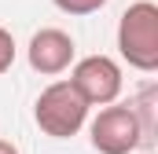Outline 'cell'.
I'll list each match as a JSON object with an SVG mask.
<instances>
[{
	"label": "cell",
	"mask_w": 158,
	"mask_h": 154,
	"mask_svg": "<svg viewBox=\"0 0 158 154\" xmlns=\"http://www.w3.org/2000/svg\"><path fill=\"white\" fill-rule=\"evenodd\" d=\"M88 110L92 107L77 95V88L70 81H52L37 95V103H33V121H37V128L44 136L70 140V136H77L81 128H85Z\"/></svg>",
	"instance_id": "2"
},
{
	"label": "cell",
	"mask_w": 158,
	"mask_h": 154,
	"mask_svg": "<svg viewBox=\"0 0 158 154\" xmlns=\"http://www.w3.org/2000/svg\"><path fill=\"white\" fill-rule=\"evenodd\" d=\"M0 154H19V147H15V143H7V140H0Z\"/></svg>",
	"instance_id": "9"
},
{
	"label": "cell",
	"mask_w": 158,
	"mask_h": 154,
	"mask_svg": "<svg viewBox=\"0 0 158 154\" xmlns=\"http://www.w3.org/2000/svg\"><path fill=\"white\" fill-rule=\"evenodd\" d=\"M77 59V44L66 30L59 26H44L37 30L30 44H26V63L33 74H44V77H59L70 70V63Z\"/></svg>",
	"instance_id": "5"
},
{
	"label": "cell",
	"mask_w": 158,
	"mask_h": 154,
	"mask_svg": "<svg viewBox=\"0 0 158 154\" xmlns=\"http://www.w3.org/2000/svg\"><path fill=\"white\" fill-rule=\"evenodd\" d=\"M118 55L140 74L158 70V4L132 0L118 18Z\"/></svg>",
	"instance_id": "1"
},
{
	"label": "cell",
	"mask_w": 158,
	"mask_h": 154,
	"mask_svg": "<svg viewBox=\"0 0 158 154\" xmlns=\"http://www.w3.org/2000/svg\"><path fill=\"white\" fill-rule=\"evenodd\" d=\"M63 15H96V11H103L107 7V0H52Z\"/></svg>",
	"instance_id": "7"
},
{
	"label": "cell",
	"mask_w": 158,
	"mask_h": 154,
	"mask_svg": "<svg viewBox=\"0 0 158 154\" xmlns=\"http://www.w3.org/2000/svg\"><path fill=\"white\" fill-rule=\"evenodd\" d=\"M15 37H11V30H4L0 26V74H7L11 66H15Z\"/></svg>",
	"instance_id": "8"
},
{
	"label": "cell",
	"mask_w": 158,
	"mask_h": 154,
	"mask_svg": "<svg viewBox=\"0 0 158 154\" xmlns=\"http://www.w3.org/2000/svg\"><path fill=\"white\" fill-rule=\"evenodd\" d=\"M88 125V140L92 151L99 154H132L136 147H143V132H140V117L132 110V103H107L99 107V114Z\"/></svg>",
	"instance_id": "3"
},
{
	"label": "cell",
	"mask_w": 158,
	"mask_h": 154,
	"mask_svg": "<svg viewBox=\"0 0 158 154\" xmlns=\"http://www.w3.org/2000/svg\"><path fill=\"white\" fill-rule=\"evenodd\" d=\"M77 95L88 107H107L114 103L125 88V74H121V63L110 55H85L70 63V77H66Z\"/></svg>",
	"instance_id": "4"
},
{
	"label": "cell",
	"mask_w": 158,
	"mask_h": 154,
	"mask_svg": "<svg viewBox=\"0 0 158 154\" xmlns=\"http://www.w3.org/2000/svg\"><path fill=\"white\" fill-rule=\"evenodd\" d=\"M129 103H132L136 117H140L143 143H151V140H155V107H158V92H155V84H143V88H140V95H136V99H129Z\"/></svg>",
	"instance_id": "6"
}]
</instances>
